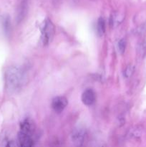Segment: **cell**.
<instances>
[{
  "label": "cell",
  "mask_w": 146,
  "mask_h": 147,
  "mask_svg": "<svg viewBox=\"0 0 146 147\" xmlns=\"http://www.w3.org/2000/svg\"><path fill=\"white\" fill-rule=\"evenodd\" d=\"M146 32V22L143 24L137 27L135 30V33L137 34H142Z\"/></svg>",
  "instance_id": "obj_14"
},
{
  "label": "cell",
  "mask_w": 146,
  "mask_h": 147,
  "mask_svg": "<svg viewBox=\"0 0 146 147\" xmlns=\"http://www.w3.org/2000/svg\"><path fill=\"white\" fill-rule=\"evenodd\" d=\"M117 47H118V51L120 54H123L125 51L126 49V40L125 39H121L120 41L118 42V45H117Z\"/></svg>",
  "instance_id": "obj_10"
},
{
  "label": "cell",
  "mask_w": 146,
  "mask_h": 147,
  "mask_svg": "<svg viewBox=\"0 0 146 147\" xmlns=\"http://www.w3.org/2000/svg\"><path fill=\"white\" fill-rule=\"evenodd\" d=\"M54 35V27L50 20H46L42 27V42L44 45L50 44Z\"/></svg>",
  "instance_id": "obj_2"
},
{
  "label": "cell",
  "mask_w": 146,
  "mask_h": 147,
  "mask_svg": "<svg viewBox=\"0 0 146 147\" xmlns=\"http://www.w3.org/2000/svg\"><path fill=\"white\" fill-rule=\"evenodd\" d=\"M85 131L82 128L74 129L71 134V141L75 146H82L85 139Z\"/></svg>",
  "instance_id": "obj_3"
},
{
  "label": "cell",
  "mask_w": 146,
  "mask_h": 147,
  "mask_svg": "<svg viewBox=\"0 0 146 147\" xmlns=\"http://www.w3.org/2000/svg\"><path fill=\"white\" fill-rule=\"evenodd\" d=\"M123 19H120V16L118 14H113L110 19V22H111L112 25L114 26L115 24H118L120 22H122Z\"/></svg>",
  "instance_id": "obj_11"
},
{
  "label": "cell",
  "mask_w": 146,
  "mask_h": 147,
  "mask_svg": "<svg viewBox=\"0 0 146 147\" xmlns=\"http://www.w3.org/2000/svg\"><path fill=\"white\" fill-rule=\"evenodd\" d=\"M82 101L86 106H92L96 100L95 93L92 89H87L82 94Z\"/></svg>",
  "instance_id": "obj_6"
},
{
  "label": "cell",
  "mask_w": 146,
  "mask_h": 147,
  "mask_svg": "<svg viewBox=\"0 0 146 147\" xmlns=\"http://www.w3.org/2000/svg\"><path fill=\"white\" fill-rule=\"evenodd\" d=\"M6 89L9 93L19 92L27 83V75L23 68L17 66L9 67L4 76Z\"/></svg>",
  "instance_id": "obj_1"
},
{
  "label": "cell",
  "mask_w": 146,
  "mask_h": 147,
  "mask_svg": "<svg viewBox=\"0 0 146 147\" xmlns=\"http://www.w3.org/2000/svg\"><path fill=\"white\" fill-rule=\"evenodd\" d=\"M134 70H135L134 66L131 65H128L127 67H126L125 70H124V73H123L124 77L126 78H130L132 76H133V73H134Z\"/></svg>",
  "instance_id": "obj_9"
},
{
  "label": "cell",
  "mask_w": 146,
  "mask_h": 147,
  "mask_svg": "<svg viewBox=\"0 0 146 147\" xmlns=\"http://www.w3.org/2000/svg\"><path fill=\"white\" fill-rule=\"evenodd\" d=\"M106 29V24L105 21L103 18L100 17L98 19L97 22V25H96V30H97V34L99 37H102L103 34L105 32Z\"/></svg>",
  "instance_id": "obj_7"
},
{
  "label": "cell",
  "mask_w": 146,
  "mask_h": 147,
  "mask_svg": "<svg viewBox=\"0 0 146 147\" xmlns=\"http://www.w3.org/2000/svg\"><path fill=\"white\" fill-rule=\"evenodd\" d=\"M28 0H22L20 5L19 10V14H18V20L21 21L22 20L23 17L25 16L26 12H27V5H28Z\"/></svg>",
  "instance_id": "obj_8"
},
{
  "label": "cell",
  "mask_w": 146,
  "mask_h": 147,
  "mask_svg": "<svg viewBox=\"0 0 146 147\" xmlns=\"http://www.w3.org/2000/svg\"><path fill=\"white\" fill-rule=\"evenodd\" d=\"M138 51L140 55L145 56L146 55V42L144 41L141 42L139 45L138 47Z\"/></svg>",
  "instance_id": "obj_13"
},
{
  "label": "cell",
  "mask_w": 146,
  "mask_h": 147,
  "mask_svg": "<svg viewBox=\"0 0 146 147\" xmlns=\"http://www.w3.org/2000/svg\"><path fill=\"white\" fill-rule=\"evenodd\" d=\"M3 26H4V29L5 30L6 33H9L10 30V22L8 17H4V20H3Z\"/></svg>",
  "instance_id": "obj_12"
},
{
  "label": "cell",
  "mask_w": 146,
  "mask_h": 147,
  "mask_svg": "<svg viewBox=\"0 0 146 147\" xmlns=\"http://www.w3.org/2000/svg\"><path fill=\"white\" fill-rule=\"evenodd\" d=\"M67 106V100L63 96H57L52 101V108L56 113H61Z\"/></svg>",
  "instance_id": "obj_5"
},
{
  "label": "cell",
  "mask_w": 146,
  "mask_h": 147,
  "mask_svg": "<svg viewBox=\"0 0 146 147\" xmlns=\"http://www.w3.org/2000/svg\"><path fill=\"white\" fill-rule=\"evenodd\" d=\"M18 144L23 147H30L34 146V135L25 133L20 131L18 134Z\"/></svg>",
  "instance_id": "obj_4"
}]
</instances>
